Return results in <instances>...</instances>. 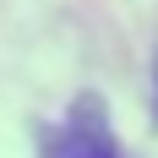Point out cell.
<instances>
[{
	"instance_id": "1",
	"label": "cell",
	"mask_w": 158,
	"mask_h": 158,
	"mask_svg": "<svg viewBox=\"0 0 158 158\" xmlns=\"http://www.w3.org/2000/svg\"><path fill=\"white\" fill-rule=\"evenodd\" d=\"M44 158H120L114 153V136H109V114L93 93L77 98L71 114L44 136Z\"/></svg>"
}]
</instances>
